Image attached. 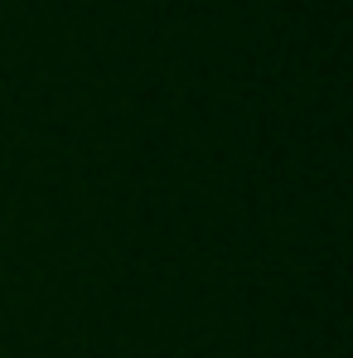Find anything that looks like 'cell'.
<instances>
[]
</instances>
